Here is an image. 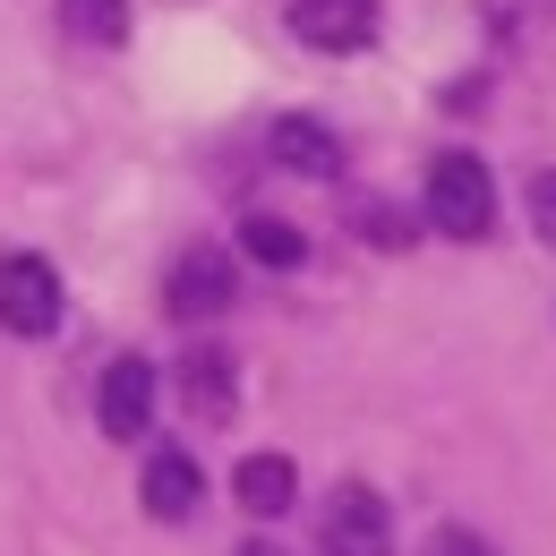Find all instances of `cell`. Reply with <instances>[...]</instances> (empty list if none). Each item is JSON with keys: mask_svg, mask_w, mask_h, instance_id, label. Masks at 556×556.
Here are the masks:
<instances>
[{"mask_svg": "<svg viewBox=\"0 0 556 556\" xmlns=\"http://www.w3.org/2000/svg\"><path fill=\"white\" fill-rule=\"evenodd\" d=\"M428 223L445 231V240H488V223H496V180H488L480 154H437L428 163Z\"/></svg>", "mask_w": 556, "mask_h": 556, "instance_id": "6da1fadb", "label": "cell"}, {"mask_svg": "<svg viewBox=\"0 0 556 556\" xmlns=\"http://www.w3.org/2000/svg\"><path fill=\"white\" fill-rule=\"evenodd\" d=\"M317 548L326 556H394V514H386V496L343 480L326 496V514H317Z\"/></svg>", "mask_w": 556, "mask_h": 556, "instance_id": "7a4b0ae2", "label": "cell"}, {"mask_svg": "<svg viewBox=\"0 0 556 556\" xmlns=\"http://www.w3.org/2000/svg\"><path fill=\"white\" fill-rule=\"evenodd\" d=\"M231 488H240V505L257 522H275V514H291V496H300V471H291V454H249Z\"/></svg>", "mask_w": 556, "mask_h": 556, "instance_id": "30bf717a", "label": "cell"}, {"mask_svg": "<svg viewBox=\"0 0 556 556\" xmlns=\"http://www.w3.org/2000/svg\"><path fill=\"white\" fill-rule=\"evenodd\" d=\"M428 556H496V548L471 540V531H437V548H428Z\"/></svg>", "mask_w": 556, "mask_h": 556, "instance_id": "5bb4252c", "label": "cell"}, {"mask_svg": "<svg viewBox=\"0 0 556 556\" xmlns=\"http://www.w3.org/2000/svg\"><path fill=\"white\" fill-rule=\"evenodd\" d=\"M138 496H146V514H154V522H189V514L206 505V480H198V463H189L180 445H163V454H146Z\"/></svg>", "mask_w": 556, "mask_h": 556, "instance_id": "52a82bcc", "label": "cell"}, {"mask_svg": "<svg viewBox=\"0 0 556 556\" xmlns=\"http://www.w3.org/2000/svg\"><path fill=\"white\" fill-rule=\"evenodd\" d=\"M94 419H103V437H138L146 419H154V368H146L138 351L103 368V386H94Z\"/></svg>", "mask_w": 556, "mask_h": 556, "instance_id": "8992f818", "label": "cell"}, {"mask_svg": "<svg viewBox=\"0 0 556 556\" xmlns=\"http://www.w3.org/2000/svg\"><path fill=\"white\" fill-rule=\"evenodd\" d=\"M180 394H189V412H198V419H231V412H240L231 359H223L214 343H189V359H180Z\"/></svg>", "mask_w": 556, "mask_h": 556, "instance_id": "9c48e42d", "label": "cell"}, {"mask_svg": "<svg viewBox=\"0 0 556 556\" xmlns=\"http://www.w3.org/2000/svg\"><path fill=\"white\" fill-rule=\"evenodd\" d=\"M266 146H275L282 172H308V180H334V172H343V138H334L326 121H308V112L275 121V129H266Z\"/></svg>", "mask_w": 556, "mask_h": 556, "instance_id": "ba28073f", "label": "cell"}, {"mask_svg": "<svg viewBox=\"0 0 556 556\" xmlns=\"http://www.w3.org/2000/svg\"><path fill=\"white\" fill-rule=\"evenodd\" d=\"M0 326L26 334V343L61 334V266H43V257H9V266H0Z\"/></svg>", "mask_w": 556, "mask_h": 556, "instance_id": "3957f363", "label": "cell"}, {"mask_svg": "<svg viewBox=\"0 0 556 556\" xmlns=\"http://www.w3.org/2000/svg\"><path fill=\"white\" fill-rule=\"evenodd\" d=\"M291 35L308 52H368L377 43V0H291Z\"/></svg>", "mask_w": 556, "mask_h": 556, "instance_id": "277c9868", "label": "cell"}, {"mask_svg": "<svg viewBox=\"0 0 556 556\" xmlns=\"http://www.w3.org/2000/svg\"><path fill=\"white\" fill-rule=\"evenodd\" d=\"M531 223H540V240L556 249V172H540V180H531Z\"/></svg>", "mask_w": 556, "mask_h": 556, "instance_id": "4fadbf2b", "label": "cell"}, {"mask_svg": "<svg viewBox=\"0 0 556 556\" xmlns=\"http://www.w3.org/2000/svg\"><path fill=\"white\" fill-rule=\"evenodd\" d=\"M240 249H249L257 266H275V275H291V266L308 257V240H300L282 214H249V223H240Z\"/></svg>", "mask_w": 556, "mask_h": 556, "instance_id": "7c38bea8", "label": "cell"}, {"mask_svg": "<svg viewBox=\"0 0 556 556\" xmlns=\"http://www.w3.org/2000/svg\"><path fill=\"white\" fill-rule=\"evenodd\" d=\"M61 26L77 43L112 52V43H129V0H61Z\"/></svg>", "mask_w": 556, "mask_h": 556, "instance_id": "8fae6325", "label": "cell"}, {"mask_svg": "<svg viewBox=\"0 0 556 556\" xmlns=\"http://www.w3.org/2000/svg\"><path fill=\"white\" fill-rule=\"evenodd\" d=\"M231 291H240V275H231V257L223 249H189L180 266H172V282H163V300H172V317H223L231 308Z\"/></svg>", "mask_w": 556, "mask_h": 556, "instance_id": "5b68a950", "label": "cell"}, {"mask_svg": "<svg viewBox=\"0 0 556 556\" xmlns=\"http://www.w3.org/2000/svg\"><path fill=\"white\" fill-rule=\"evenodd\" d=\"M240 556H282V548H275V540H249V548H240Z\"/></svg>", "mask_w": 556, "mask_h": 556, "instance_id": "9a60e30c", "label": "cell"}]
</instances>
